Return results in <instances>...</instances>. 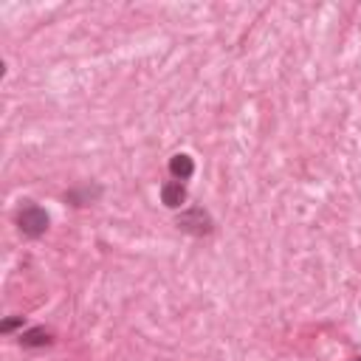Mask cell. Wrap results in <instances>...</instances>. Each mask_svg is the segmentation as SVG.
Here are the masks:
<instances>
[{
	"instance_id": "7",
	"label": "cell",
	"mask_w": 361,
	"mask_h": 361,
	"mask_svg": "<svg viewBox=\"0 0 361 361\" xmlns=\"http://www.w3.org/2000/svg\"><path fill=\"white\" fill-rule=\"evenodd\" d=\"M14 327H23V316H14V319H6V322L0 324V330H3V333H11Z\"/></svg>"
},
{
	"instance_id": "6",
	"label": "cell",
	"mask_w": 361,
	"mask_h": 361,
	"mask_svg": "<svg viewBox=\"0 0 361 361\" xmlns=\"http://www.w3.org/2000/svg\"><path fill=\"white\" fill-rule=\"evenodd\" d=\"M54 341V336H51V330H45V327H28V330H23L20 333V344L23 347H48Z\"/></svg>"
},
{
	"instance_id": "1",
	"label": "cell",
	"mask_w": 361,
	"mask_h": 361,
	"mask_svg": "<svg viewBox=\"0 0 361 361\" xmlns=\"http://www.w3.org/2000/svg\"><path fill=\"white\" fill-rule=\"evenodd\" d=\"M175 226L192 237H209L214 231V220L212 214L203 209V206H186L178 217H175Z\"/></svg>"
},
{
	"instance_id": "3",
	"label": "cell",
	"mask_w": 361,
	"mask_h": 361,
	"mask_svg": "<svg viewBox=\"0 0 361 361\" xmlns=\"http://www.w3.org/2000/svg\"><path fill=\"white\" fill-rule=\"evenodd\" d=\"M102 186L99 183H82V186H76V189H68L65 192V200L71 203V206H87V203H96L99 197H102Z\"/></svg>"
},
{
	"instance_id": "4",
	"label": "cell",
	"mask_w": 361,
	"mask_h": 361,
	"mask_svg": "<svg viewBox=\"0 0 361 361\" xmlns=\"http://www.w3.org/2000/svg\"><path fill=\"white\" fill-rule=\"evenodd\" d=\"M186 186H183V180H166L164 186H161V203L166 206V209H180L183 203H186Z\"/></svg>"
},
{
	"instance_id": "5",
	"label": "cell",
	"mask_w": 361,
	"mask_h": 361,
	"mask_svg": "<svg viewBox=\"0 0 361 361\" xmlns=\"http://www.w3.org/2000/svg\"><path fill=\"white\" fill-rule=\"evenodd\" d=\"M169 175H172L175 180L192 178V175H195V161H192L186 152H175V155L169 158Z\"/></svg>"
},
{
	"instance_id": "2",
	"label": "cell",
	"mask_w": 361,
	"mask_h": 361,
	"mask_svg": "<svg viewBox=\"0 0 361 361\" xmlns=\"http://www.w3.org/2000/svg\"><path fill=\"white\" fill-rule=\"evenodd\" d=\"M48 212L42 209V206H37V203H25V206H20V212H17V228H20V234H25V237H31V240H37V237H42L45 231H48Z\"/></svg>"
},
{
	"instance_id": "8",
	"label": "cell",
	"mask_w": 361,
	"mask_h": 361,
	"mask_svg": "<svg viewBox=\"0 0 361 361\" xmlns=\"http://www.w3.org/2000/svg\"><path fill=\"white\" fill-rule=\"evenodd\" d=\"M355 361H361V355H358V358H355Z\"/></svg>"
}]
</instances>
